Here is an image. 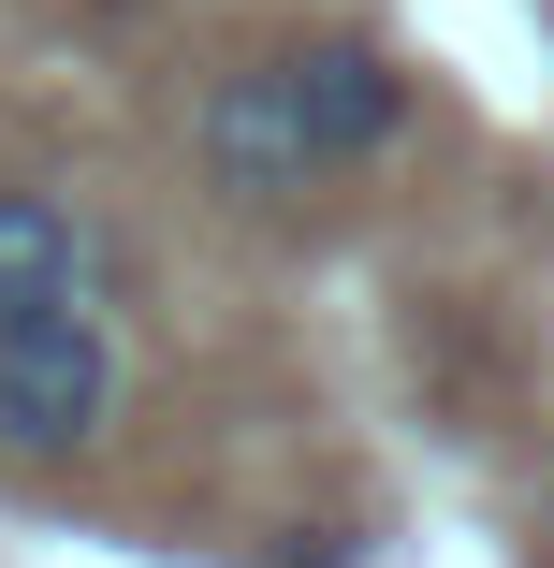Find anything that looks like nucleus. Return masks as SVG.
Wrapping results in <instances>:
<instances>
[{
  "instance_id": "f257e3e1",
  "label": "nucleus",
  "mask_w": 554,
  "mask_h": 568,
  "mask_svg": "<svg viewBox=\"0 0 554 568\" xmlns=\"http://www.w3.org/2000/svg\"><path fill=\"white\" fill-rule=\"evenodd\" d=\"M118 423V335L102 306H0V452L73 467Z\"/></svg>"
},
{
  "instance_id": "f03ea898",
  "label": "nucleus",
  "mask_w": 554,
  "mask_h": 568,
  "mask_svg": "<svg viewBox=\"0 0 554 568\" xmlns=\"http://www.w3.org/2000/svg\"><path fill=\"white\" fill-rule=\"evenodd\" d=\"M190 161H204V190H219V204H249V219H278V204H306V190H321V146L292 132L278 59H249V73H219V88H204Z\"/></svg>"
},
{
  "instance_id": "7ed1b4c3",
  "label": "nucleus",
  "mask_w": 554,
  "mask_h": 568,
  "mask_svg": "<svg viewBox=\"0 0 554 568\" xmlns=\"http://www.w3.org/2000/svg\"><path fill=\"white\" fill-rule=\"evenodd\" d=\"M278 102H292V132L321 146V175H336V161H380L394 132H409V73L380 59V44H292L278 59Z\"/></svg>"
},
{
  "instance_id": "20e7f679",
  "label": "nucleus",
  "mask_w": 554,
  "mask_h": 568,
  "mask_svg": "<svg viewBox=\"0 0 554 568\" xmlns=\"http://www.w3.org/2000/svg\"><path fill=\"white\" fill-rule=\"evenodd\" d=\"M0 306H102V219L59 190H0Z\"/></svg>"
}]
</instances>
